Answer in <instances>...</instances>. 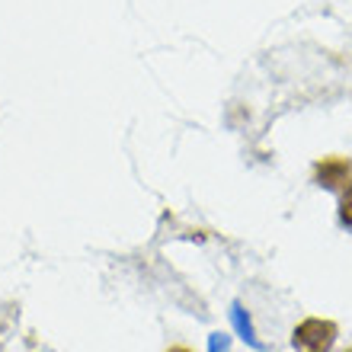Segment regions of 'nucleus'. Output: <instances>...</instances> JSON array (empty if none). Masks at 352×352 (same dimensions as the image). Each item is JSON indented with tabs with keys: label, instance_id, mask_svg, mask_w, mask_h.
Returning <instances> with one entry per match:
<instances>
[{
	"label": "nucleus",
	"instance_id": "1",
	"mask_svg": "<svg viewBox=\"0 0 352 352\" xmlns=\"http://www.w3.org/2000/svg\"><path fill=\"white\" fill-rule=\"evenodd\" d=\"M340 327L327 317H305L301 324L292 330V346L295 352H330L336 346Z\"/></svg>",
	"mask_w": 352,
	"mask_h": 352
},
{
	"label": "nucleus",
	"instance_id": "2",
	"mask_svg": "<svg viewBox=\"0 0 352 352\" xmlns=\"http://www.w3.org/2000/svg\"><path fill=\"white\" fill-rule=\"evenodd\" d=\"M314 183L333 192H343L346 186H352V160L349 157H320L314 164Z\"/></svg>",
	"mask_w": 352,
	"mask_h": 352
},
{
	"label": "nucleus",
	"instance_id": "3",
	"mask_svg": "<svg viewBox=\"0 0 352 352\" xmlns=\"http://www.w3.org/2000/svg\"><path fill=\"white\" fill-rule=\"evenodd\" d=\"M340 221L346 228H352V186H346L343 192H340Z\"/></svg>",
	"mask_w": 352,
	"mask_h": 352
},
{
	"label": "nucleus",
	"instance_id": "4",
	"mask_svg": "<svg viewBox=\"0 0 352 352\" xmlns=\"http://www.w3.org/2000/svg\"><path fill=\"white\" fill-rule=\"evenodd\" d=\"M167 352H192L189 346H173V349H167Z\"/></svg>",
	"mask_w": 352,
	"mask_h": 352
},
{
	"label": "nucleus",
	"instance_id": "5",
	"mask_svg": "<svg viewBox=\"0 0 352 352\" xmlns=\"http://www.w3.org/2000/svg\"><path fill=\"white\" fill-rule=\"evenodd\" d=\"M343 352H352V349H343Z\"/></svg>",
	"mask_w": 352,
	"mask_h": 352
}]
</instances>
